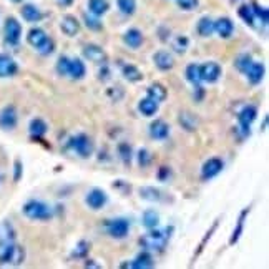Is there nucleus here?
I'll return each instance as SVG.
<instances>
[{
	"label": "nucleus",
	"mask_w": 269,
	"mask_h": 269,
	"mask_svg": "<svg viewBox=\"0 0 269 269\" xmlns=\"http://www.w3.org/2000/svg\"><path fill=\"white\" fill-rule=\"evenodd\" d=\"M173 231H174L173 226H166L163 230H158L156 226L153 228V230H148V233H145L143 236L138 239V243L141 244V248H145L146 251H163L168 246V243H170Z\"/></svg>",
	"instance_id": "nucleus-1"
},
{
	"label": "nucleus",
	"mask_w": 269,
	"mask_h": 269,
	"mask_svg": "<svg viewBox=\"0 0 269 269\" xmlns=\"http://www.w3.org/2000/svg\"><path fill=\"white\" fill-rule=\"evenodd\" d=\"M22 213L25 218H29L32 221H49L53 216V210L40 199H29L25 201V205L22 206Z\"/></svg>",
	"instance_id": "nucleus-2"
},
{
	"label": "nucleus",
	"mask_w": 269,
	"mask_h": 269,
	"mask_svg": "<svg viewBox=\"0 0 269 269\" xmlns=\"http://www.w3.org/2000/svg\"><path fill=\"white\" fill-rule=\"evenodd\" d=\"M25 261L24 246L13 243L0 244V266H20Z\"/></svg>",
	"instance_id": "nucleus-3"
},
{
	"label": "nucleus",
	"mask_w": 269,
	"mask_h": 269,
	"mask_svg": "<svg viewBox=\"0 0 269 269\" xmlns=\"http://www.w3.org/2000/svg\"><path fill=\"white\" fill-rule=\"evenodd\" d=\"M66 148L80 158H90L93 154V141L85 133H78L75 137H72L66 143Z\"/></svg>",
	"instance_id": "nucleus-4"
},
{
	"label": "nucleus",
	"mask_w": 269,
	"mask_h": 269,
	"mask_svg": "<svg viewBox=\"0 0 269 269\" xmlns=\"http://www.w3.org/2000/svg\"><path fill=\"white\" fill-rule=\"evenodd\" d=\"M258 118V108L254 105H244L238 113V131L243 138L251 134V125Z\"/></svg>",
	"instance_id": "nucleus-5"
},
{
	"label": "nucleus",
	"mask_w": 269,
	"mask_h": 269,
	"mask_svg": "<svg viewBox=\"0 0 269 269\" xmlns=\"http://www.w3.org/2000/svg\"><path fill=\"white\" fill-rule=\"evenodd\" d=\"M105 231L110 238L113 239H123L128 236L130 233V221L126 218H113V219H105Z\"/></svg>",
	"instance_id": "nucleus-6"
},
{
	"label": "nucleus",
	"mask_w": 269,
	"mask_h": 269,
	"mask_svg": "<svg viewBox=\"0 0 269 269\" xmlns=\"http://www.w3.org/2000/svg\"><path fill=\"white\" fill-rule=\"evenodd\" d=\"M4 38L5 43H9L10 47H17L22 38V25L15 17H9L4 24Z\"/></svg>",
	"instance_id": "nucleus-7"
},
{
	"label": "nucleus",
	"mask_w": 269,
	"mask_h": 269,
	"mask_svg": "<svg viewBox=\"0 0 269 269\" xmlns=\"http://www.w3.org/2000/svg\"><path fill=\"white\" fill-rule=\"evenodd\" d=\"M83 57L88 60V62H93L97 65H105L108 63V53L105 52L103 47H100L97 43H86L83 47Z\"/></svg>",
	"instance_id": "nucleus-8"
},
{
	"label": "nucleus",
	"mask_w": 269,
	"mask_h": 269,
	"mask_svg": "<svg viewBox=\"0 0 269 269\" xmlns=\"http://www.w3.org/2000/svg\"><path fill=\"white\" fill-rule=\"evenodd\" d=\"M85 203L90 210L98 211V210H102V208H105V205L108 203V194H106V191L102 190V188H92V190L86 193Z\"/></svg>",
	"instance_id": "nucleus-9"
},
{
	"label": "nucleus",
	"mask_w": 269,
	"mask_h": 269,
	"mask_svg": "<svg viewBox=\"0 0 269 269\" xmlns=\"http://www.w3.org/2000/svg\"><path fill=\"white\" fill-rule=\"evenodd\" d=\"M223 168H225V163H223V160L221 158H208L203 166H201V173H199V176L203 181H210L213 178H216L218 174L223 171Z\"/></svg>",
	"instance_id": "nucleus-10"
},
{
	"label": "nucleus",
	"mask_w": 269,
	"mask_h": 269,
	"mask_svg": "<svg viewBox=\"0 0 269 269\" xmlns=\"http://www.w3.org/2000/svg\"><path fill=\"white\" fill-rule=\"evenodd\" d=\"M221 73H223V69L218 62H205L203 65H199L201 82L205 83H216L221 78Z\"/></svg>",
	"instance_id": "nucleus-11"
},
{
	"label": "nucleus",
	"mask_w": 269,
	"mask_h": 269,
	"mask_svg": "<svg viewBox=\"0 0 269 269\" xmlns=\"http://www.w3.org/2000/svg\"><path fill=\"white\" fill-rule=\"evenodd\" d=\"M18 123V111L13 105H7L0 110V128L10 131Z\"/></svg>",
	"instance_id": "nucleus-12"
},
{
	"label": "nucleus",
	"mask_w": 269,
	"mask_h": 269,
	"mask_svg": "<svg viewBox=\"0 0 269 269\" xmlns=\"http://www.w3.org/2000/svg\"><path fill=\"white\" fill-rule=\"evenodd\" d=\"M170 131H171L170 125L161 118H156L154 122L150 123V126H148V133H150V137L154 141H165L170 137Z\"/></svg>",
	"instance_id": "nucleus-13"
},
{
	"label": "nucleus",
	"mask_w": 269,
	"mask_h": 269,
	"mask_svg": "<svg viewBox=\"0 0 269 269\" xmlns=\"http://www.w3.org/2000/svg\"><path fill=\"white\" fill-rule=\"evenodd\" d=\"M153 62L160 72H170L174 66V57L168 50H158L153 53Z\"/></svg>",
	"instance_id": "nucleus-14"
},
{
	"label": "nucleus",
	"mask_w": 269,
	"mask_h": 269,
	"mask_svg": "<svg viewBox=\"0 0 269 269\" xmlns=\"http://www.w3.org/2000/svg\"><path fill=\"white\" fill-rule=\"evenodd\" d=\"M18 73V65L10 55L0 53V78H12Z\"/></svg>",
	"instance_id": "nucleus-15"
},
{
	"label": "nucleus",
	"mask_w": 269,
	"mask_h": 269,
	"mask_svg": "<svg viewBox=\"0 0 269 269\" xmlns=\"http://www.w3.org/2000/svg\"><path fill=\"white\" fill-rule=\"evenodd\" d=\"M244 75L248 77V82H250L251 85H259L264 80L266 66H264V63H261V62H253Z\"/></svg>",
	"instance_id": "nucleus-16"
},
{
	"label": "nucleus",
	"mask_w": 269,
	"mask_h": 269,
	"mask_svg": "<svg viewBox=\"0 0 269 269\" xmlns=\"http://www.w3.org/2000/svg\"><path fill=\"white\" fill-rule=\"evenodd\" d=\"M251 211V208L248 206L244 208V210H241L239 213V216H238V223L236 226H234V230H233V234H231V238H230V244H236L238 241L241 239V236H243V233H244V226H246V221H248V214H250Z\"/></svg>",
	"instance_id": "nucleus-17"
},
{
	"label": "nucleus",
	"mask_w": 269,
	"mask_h": 269,
	"mask_svg": "<svg viewBox=\"0 0 269 269\" xmlns=\"http://www.w3.org/2000/svg\"><path fill=\"white\" fill-rule=\"evenodd\" d=\"M123 43L131 50H138L143 45V33H141V30L131 27L123 33Z\"/></svg>",
	"instance_id": "nucleus-18"
},
{
	"label": "nucleus",
	"mask_w": 269,
	"mask_h": 269,
	"mask_svg": "<svg viewBox=\"0 0 269 269\" xmlns=\"http://www.w3.org/2000/svg\"><path fill=\"white\" fill-rule=\"evenodd\" d=\"M86 75V66L83 63L82 58H70V63H69V72H66V77H70L72 80H83Z\"/></svg>",
	"instance_id": "nucleus-19"
},
{
	"label": "nucleus",
	"mask_w": 269,
	"mask_h": 269,
	"mask_svg": "<svg viewBox=\"0 0 269 269\" xmlns=\"http://www.w3.org/2000/svg\"><path fill=\"white\" fill-rule=\"evenodd\" d=\"M80 29H82V25H80L77 17H73V15H65L62 18V22H60V30H62L66 37H75V35H78Z\"/></svg>",
	"instance_id": "nucleus-20"
},
{
	"label": "nucleus",
	"mask_w": 269,
	"mask_h": 269,
	"mask_svg": "<svg viewBox=\"0 0 269 269\" xmlns=\"http://www.w3.org/2000/svg\"><path fill=\"white\" fill-rule=\"evenodd\" d=\"M138 193H140V198L148 201V203H161V201L165 199V193L154 186H141Z\"/></svg>",
	"instance_id": "nucleus-21"
},
{
	"label": "nucleus",
	"mask_w": 269,
	"mask_h": 269,
	"mask_svg": "<svg viewBox=\"0 0 269 269\" xmlns=\"http://www.w3.org/2000/svg\"><path fill=\"white\" fill-rule=\"evenodd\" d=\"M214 32L218 33L221 38H231L234 33V24L231 18L221 17L214 22Z\"/></svg>",
	"instance_id": "nucleus-22"
},
{
	"label": "nucleus",
	"mask_w": 269,
	"mask_h": 269,
	"mask_svg": "<svg viewBox=\"0 0 269 269\" xmlns=\"http://www.w3.org/2000/svg\"><path fill=\"white\" fill-rule=\"evenodd\" d=\"M146 97L153 98L154 102H158V103H163L165 100L168 98V90H166V86L161 82H153V83L148 85Z\"/></svg>",
	"instance_id": "nucleus-23"
},
{
	"label": "nucleus",
	"mask_w": 269,
	"mask_h": 269,
	"mask_svg": "<svg viewBox=\"0 0 269 269\" xmlns=\"http://www.w3.org/2000/svg\"><path fill=\"white\" fill-rule=\"evenodd\" d=\"M47 131H49V125H47L45 120L42 118H33L30 120L29 123V133H30V138L35 141L38 138H43Z\"/></svg>",
	"instance_id": "nucleus-24"
},
{
	"label": "nucleus",
	"mask_w": 269,
	"mask_h": 269,
	"mask_svg": "<svg viewBox=\"0 0 269 269\" xmlns=\"http://www.w3.org/2000/svg\"><path fill=\"white\" fill-rule=\"evenodd\" d=\"M154 266V258L151 256L150 251H141L137 258L130 261V267L133 269H150Z\"/></svg>",
	"instance_id": "nucleus-25"
},
{
	"label": "nucleus",
	"mask_w": 269,
	"mask_h": 269,
	"mask_svg": "<svg viewBox=\"0 0 269 269\" xmlns=\"http://www.w3.org/2000/svg\"><path fill=\"white\" fill-rule=\"evenodd\" d=\"M178 123L181 125V128L188 133H193L198 130V118L194 117L191 111H181L178 115Z\"/></svg>",
	"instance_id": "nucleus-26"
},
{
	"label": "nucleus",
	"mask_w": 269,
	"mask_h": 269,
	"mask_svg": "<svg viewBox=\"0 0 269 269\" xmlns=\"http://www.w3.org/2000/svg\"><path fill=\"white\" fill-rule=\"evenodd\" d=\"M158 108H160V103L154 102V100L150 97L141 98L138 102V111L143 117H154L158 113Z\"/></svg>",
	"instance_id": "nucleus-27"
},
{
	"label": "nucleus",
	"mask_w": 269,
	"mask_h": 269,
	"mask_svg": "<svg viewBox=\"0 0 269 269\" xmlns=\"http://www.w3.org/2000/svg\"><path fill=\"white\" fill-rule=\"evenodd\" d=\"M20 13H22L25 22H30V24H37L43 18V13L40 12L38 7H35L33 4H25L22 7V10H20Z\"/></svg>",
	"instance_id": "nucleus-28"
},
{
	"label": "nucleus",
	"mask_w": 269,
	"mask_h": 269,
	"mask_svg": "<svg viewBox=\"0 0 269 269\" xmlns=\"http://www.w3.org/2000/svg\"><path fill=\"white\" fill-rule=\"evenodd\" d=\"M122 75L125 77V80H128V82H131V83H138L143 80V72L133 63L122 65Z\"/></svg>",
	"instance_id": "nucleus-29"
},
{
	"label": "nucleus",
	"mask_w": 269,
	"mask_h": 269,
	"mask_svg": "<svg viewBox=\"0 0 269 269\" xmlns=\"http://www.w3.org/2000/svg\"><path fill=\"white\" fill-rule=\"evenodd\" d=\"M47 38H49V35H47V32H45L43 29H40V27H35V29H30L29 33H27V42H29L35 50L45 42Z\"/></svg>",
	"instance_id": "nucleus-30"
},
{
	"label": "nucleus",
	"mask_w": 269,
	"mask_h": 269,
	"mask_svg": "<svg viewBox=\"0 0 269 269\" xmlns=\"http://www.w3.org/2000/svg\"><path fill=\"white\" fill-rule=\"evenodd\" d=\"M15 238H17V231L15 228L12 226L10 221H2V223H0V244L13 243Z\"/></svg>",
	"instance_id": "nucleus-31"
},
{
	"label": "nucleus",
	"mask_w": 269,
	"mask_h": 269,
	"mask_svg": "<svg viewBox=\"0 0 269 269\" xmlns=\"http://www.w3.org/2000/svg\"><path fill=\"white\" fill-rule=\"evenodd\" d=\"M196 32H198V35L203 38L211 37L214 32V20H211L210 17H201L196 24Z\"/></svg>",
	"instance_id": "nucleus-32"
},
{
	"label": "nucleus",
	"mask_w": 269,
	"mask_h": 269,
	"mask_svg": "<svg viewBox=\"0 0 269 269\" xmlns=\"http://www.w3.org/2000/svg\"><path fill=\"white\" fill-rule=\"evenodd\" d=\"M117 153H118V158L122 160V163H123L125 166H130V165H131V160H133V148H131L130 143H126V141H122V143H118Z\"/></svg>",
	"instance_id": "nucleus-33"
},
{
	"label": "nucleus",
	"mask_w": 269,
	"mask_h": 269,
	"mask_svg": "<svg viewBox=\"0 0 269 269\" xmlns=\"http://www.w3.org/2000/svg\"><path fill=\"white\" fill-rule=\"evenodd\" d=\"M141 225H143L146 230H153L160 225V213L154 210H146L141 214Z\"/></svg>",
	"instance_id": "nucleus-34"
},
{
	"label": "nucleus",
	"mask_w": 269,
	"mask_h": 269,
	"mask_svg": "<svg viewBox=\"0 0 269 269\" xmlns=\"http://www.w3.org/2000/svg\"><path fill=\"white\" fill-rule=\"evenodd\" d=\"M218 226H219V219H214V221H213V225H211V228H210V230L206 231V234L203 236V239L199 241V244H198V250H196V253L193 254V261H194V259H198V258H199V254L205 251L206 243H208V241H210V239L213 238V234L216 233Z\"/></svg>",
	"instance_id": "nucleus-35"
},
{
	"label": "nucleus",
	"mask_w": 269,
	"mask_h": 269,
	"mask_svg": "<svg viewBox=\"0 0 269 269\" xmlns=\"http://www.w3.org/2000/svg\"><path fill=\"white\" fill-rule=\"evenodd\" d=\"M88 253H90V243L86 239H80L75 244V248H73V251L70 253V258L72 259H85V258H88Z\"/></svg>",
	"instance_id": "nucleus-36"
},
{
	"label": "nucleus",
	"mask_w": 269,
	"mask_h": 269,
	"mask_svg": "<svg viewBox=\"0 0 269 269\" xmlns=\"http://www.w3.org/2000/svg\"><path fill=\"white\" fill-rule=\"evenodd\" d=\"M108 9H110V4L106 2V0H88V10L93 15L102 17L108 12Z\"/></svg>",
	"instance_id": "nucleus-37"
},
{
	"label": "nucleus",
	"mask_w": 269,
	"mask_h": 269,
	"mask_svg": "<svg viewBox=\"0 0 269 269\" xmlns=\"http://www.w3.org/2000/svg\"><path fill=\"white\" fill-rule=\"evenodd\" d=\"M253 62H254V60H253V57L250 55V53H239V55L234 58V66H236V70L239 73H243V75H244Z\"/></svg>",
	"instance_id": "nucleus-38"
},
{
	"label": "nucleus",
	"mask_w": 269,
	"mask_h": 269,
	"mask_svg": "<svg viewBox=\"0 0 269 269\" xmlns=\"http://www.w3.org/2000/svg\"><path fill=\"white\" fill-rule=\"evenodd\" d=\"M185 78L191 85H199L201 83V75H199V65L198 63H190L185 69Z\"/></svg>",
	"instance_id": "nucleus-39"
},
{
	"label": "nucleus",
	"mask_w": 269,
	"mask_h": 269,
	"mask_svg": "<svg viewBox=\"0 0 269 269\" xmlns=\"http://www.w3.org/2000/svg\"><path fill=\"white\" fill-rule=\"evenodd\" d=\"M238 15L241 17V20L246 24V25H250V27H254V22H256V18H254V13H253V9H251V5H241L239 9H238Z\"/></svg>",
	"instance_id": "nucleus-40"
},
{
	"label": "nucleus",
	"mask_w": 269,
	"mask_h": 269,
	"mask_svg": "<svg viewBox=\"0 0 269 269\" xmlns=\"http://www.w3.org/2000/svg\"><path fill=\"white\" fill-rule=\"evenodd\" d=\"M251 9H253V13H254V18H258L261 24H263L264 27L267 25L269 22V12L266 7H261L258 2H251Z\"/></svg>",
	"instance_id": "nucleus-41"
},
{
	"label": "nucleus",
	"mask_w": 269,
	"mask_h": 269,
	"mask_svg": "<svg viewBox=\"0 0 269 269\" xmlns=\"http://www.w3.org/2000/svg\"><path fill=\"white\" fill-rule=\"evenodd\" d=\"M85 25H86V29L88 30H93V32H100V30H103V24H102V20H100V17L97 15H93V13H85Z\"/></svg>",
	"instance_id": "nucleus-42"
},
{
	"label": "nucleus",
	"mask_w": 269,
	"mask_h": 269,
	"mask_svg": "<svg viewBox=\"0 0 269 269\" xmlns=\"http://www.w3.org/2000/svg\"><path fill=\"white\" fill-rule=\"evenodd\" d=\"M117 5L123 15H133L137 12V0H117Z\"/></svg>",
	"instance_id": "nucleus-43"
},
{
	"label": "nucleus",
	"mask_w": 269,
	"mask_h": 269,
	"mask_svg": "<svg viewBox=\"0 0 269 269\" xmlns=\"http://www.w3.org/2000/svg\"><path fill=\"white\" fill-rule=\"evenodd\" d=\"M137 160H138V165L140 168H148L153 163V156L151 153L146 150V148H140L138 153H137Z\"/></svg>",
	"instance_id": "nucleus-44"
},
{
	"label": "nucleus",
	"mask_w": 269,
	"mask_h": 269,
	"mask_svg": "<svg viewBox=\"0 0 269 269\" xmlns=\"http://www.w3.org/2000/svg\"><path fill=\"white\" fill-rule=\"evenodd\" d=\"M188 45H190V40H188V37H185V35H178L176 38L173 40V50L176 53H180V55L186 53Z\"/></svg>",
	"instance_id": "nucleus-45"
},
{
	"label": "nucleus",
	"mask_w": 269,
	"mask_h": 269,
	"mask_svg": "<svg viewBox=\"0 0 269 269\" xmlns=\"http://www.w3.org/2000/svg\"><path fill=\"white\" fill-rule=\"evenodd\" d=\"M69 63H70V57L66 55H60L57 60V65H55V70L60 77H66V72H69Z\"/></svg>",
	"instance_id": "nucleus-46"
},
{
	"label": "nucleus",
	"mask_w": 269,
	"mask_h": 269,
	"mask_svg": "<svg viewBox=\"0 0 269 269\" xmlns=\"http://www.w3.org/2000/svg\"><path fill=\"white\" fill-rule=\"evenodd\" d=\"M37 52L40 53V55H43V57H49V55H52V53L55 52V42H53V40L49 37V38H47L42 45L38 47Z\"/></svg>",
	"instance_id": "nucleus-47"
},
{
	"label": "nucleus",
	"mask_w": 269,
	"mask_h": 269,
	"mask_svg": "<svg viewBox=\"0 0 269 269\" xmlns=\"http://www.w3.org/2000/svg\"><path fill=\"white\" fill-rule=\"evenodd\" d=\"M22 174H24V163L22 160H15L13 161V181L18 183L22 180Z\"/></svg>",
	"instance_id": "nucleus-48"
},
{
	"label": "nucleus",
	"mask_w": 269,
	"mask_h": 269,
	"mask_svg": "<svg viewBox=\"0 0 269 269\" xmlns=\"http://www.w3.org/2000/svg\"><path fill=\"white\" fill-rule=\"evenodd\" d=\"M156 178H158V181H161V183L168 181L171 178V168L170 166H160L158 173H156Z\"/></svg>",
	"instance_id": "nucleus-49"
},
{
	"label": "nucleus",
	"mask_w": 269,
	"mask_h": 269,
	"mask_svg": "<svg viewBox=\"0 0 269 269\" xmlns=\"http://www.w3.org/2000/svg\"><path fill=\"white\" fill-rule=\"evenodd\" d=\"M178 2V7L181 10H186V12H190V10H194L198 7V0H176Z\"/></svg>",
	"instance_id": "nucleus-50"
},
{
	"label": "nucleus",
	"mask_w": 269,
	"mask_h": 269,
	"mask_svg": "<svg viewBox=\"0 0 269 269\" xmlns=\"http://www.w3.org/2000/svg\"><path fill=\"white\" fill-rule=\"evenodd\" d=\"M206 95V90L203 88V85H193V98H194V102H203V98Z\"/></svg>",
	"instance_id": "nucleus-51"
},
{
	"label": "nucleus",
	"mask_w": 269,
	"mask_h": 269,
	"mask_svg": "<svg viewBox=\"0 0 269 269\" xmlns=\"http://www.w3.org/2000/svg\"><path fill=\"white\" fill-rule=\"evenodd\" d=\"M113 188L118 190L122 194H130V191H131V186L126 183V181H123V180H117L115 183H113Z\"/></svg>",
	"instance_id": "nucleus-52"
},
{
	"label": "nucleus",
	"mask_w": 269,
	"mask_h": 269,
	"mask_svg": "<svg viewBox=\"0 0 269 269\" xmlns=\"http://www.w3.org/2000/svg\"><path fill=\"white\" fill-rule=\"evenodd\" d=\"M106 95L111 97L113 102H118V100L123 97V90H122V86H113V88L106 90Z\"/></svg>",
	"instance_id": "nucleus-53"
},
{
	"label": "nucleus",
	"mask_w": 269,
	"mask_h": 269,
	"mask_svg": "<svg viewBox=\"0 0 269 269\" xmlns=\"http://www.w3.org/2000/svg\"><path fill=\"white\" fill-rule=\"evenodd\" d=\"M110 78H111V72L105 63V65H102V69L98 70V80H102V82H108Z\"/></svg>",
	"instance_id": "nucleus-54"
},
{
	"label": "nucleus",
	"mask_w": 269,
	"mask_h": 269,
	"mask_svg": "<svg viewBox=\"0 0 269 269\" xmlns=\"http://www.w3.org/2000/svg\"><path fill=\"white\" fill-rule=\"evenodd\" d=\"M85 267H100V264H97L93 259H86L85 258Z\"/></svg>",
	"instance_id": "nucleus-55"
},
{
	"label": "nucleus",
	"mask_w": 269,
	"mask_h": 269,
	"mask_svg": "<svg viewBox=\"0 0 269 269\" xmlns=\"http://www.w3.org/2000/svg\"><path fill=\"white\" fill-rule=\"evenodd\" d=\"M57 2L62 5V7H70L73 4V0H57Z\"/></svg>",
	"instance_id": "nucleus-56"
},
{
	"label": "nucleus",
	"mask_w": 269,
	"mask_h": 269,
	"mask_svg": "<svg viewBox=\"0 0 269 269\" xmlns=\"http://www.w3.org/2000/svg\"><path fill=\"white\" fill-rule=\"evenodd\" d=\"M267 122H269V118H267V117H264V120H263V125H261V130H263V131L267 128Z\"/></svg>",
	"instance_id": "nucleus-57"
},
{
	"label": "nucleus",
	"mask_w": 269,
	"mask_h": 269,
	"mask_svg": "<svg viewBox=\"0 0 269 269\" xmlns=\"http://www.w3.org/2000/svg\"><path fill=\"white\" fill-rule=\"evenodd\" d=\"M120 267H130V263H122V264H120Z\"/></svg>",
	"instance_id": "nucleus-58"
},
{
	"label": "nucleus",
	"mask_w": 269,
	"mask_h": 269,
	"mask_svg": "<svg viewBox=\"0 0 269 269\" xmlns=\"http://www.w3.org/2000/svg\"><path fill=\"white\" fill-rule=\"evenodd\" d=\"M10 2H13V4H20V2H24V0H10Z\"/></svg>",
	"instance_id": "nucleus-59"
},
{
	"label": "nucleus",
	"mask_w": 269,
	"mask_h": 269,
	"mask_svg": "<svg viewBox=\"0 0 269 269\" xmlns=\"http://www.w3.org/2000/svg\"><path fill=\"white\" fill-rule=\"evenodd\" d=\"M233 2H236V0H233Z\"/></svg>",
	"instance_id": "nucleus-60"
}]
</instances>
